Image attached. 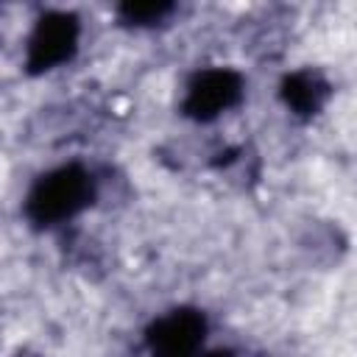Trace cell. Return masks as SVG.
<instances>
[{"label":"cell","instance_id":"6da1fadb","mask_svg":"<svg viewBox=\"0 0 357 357\" xmlns=\"http://www.w3.org/2000/svg\"><path fill=\"white\" fill-rule=\"evenodd\" d=\"M95 198V178L84 165H61L39 176L25 198V215L33 226L50 229L78 212H84Z\"/></svg>","mask_w":357,"mask_h":357},{"label":"cell","instance_id":"7a4b0ae2","mask_svg":"<svg viewBox=\"0 0 357 357\" xmlns=\"http://www.w3.org/2000/svg\"><path fill=\"white\" fill-rule=\"evenodd\" d=\"M78 39H81V25L75 14L45 11L28 36V47H25L28 73L39 75L67 64L78 50Z\"/></svg>","mask_w":357,"mask_h":357},{"label":"cell","instance_id":"3957f363","mask_svg":"<svg viewBox=\"0 0 357 357\" xmlns=\"http://www.w3.org/2000/svg\"><path fill=\"white\" fill-rule=\"evenodd\" d=\"M243 98V75L229 67H209L192 75L187 84L181 109L192 120H215L231 106H237Z\"/></svg>","mask_w":357,"mask_h":357},{"label":"cell","instance_id":"277c9868","mask_svg":"<svg viewBox=\"0 0 357 357\" xmlns=\"http://www.w3.org/2000/svg\"><path fill=\"white\" fill-rule=\"evenodd\" d=\"M206 337V318L198 310L178 307L156 318L145 335L148 357H198Z\"/></svg>","mask_w":357,"mask_h":357},{"label":"cell","instance_id":"5b68a950","mask_svg":"<svg viewBox=\"0 0 357 357\" xmlns=\"http://www.w3.org/2000/svg\"><path fill=\"white\" fill-rule=\"evenodd\" d=\"M329 92L332 86L318 70H296L282 81V89H279L284 106L298 117L318 114L329 100Z\"/></svg>","mask_w":357,"mask_h":357},{"label":"cell","instance_id":"8992f818","mask_svg":"<svg viewBox=\"0 0 357 357\" xmlns=\"http://www.w3.org/2000/svg\"><path fill=\"white\" fill-rule=\"evenodd\" d=\"M173 11V6L170 3H162V0H151V3H123L120 8H117V14H120V20L126 22V25H137V28H142V25H156V22H162L167 14Z\"/></svg>","mask_w":357,"mask_h":357},{"label":"cell","instance_id":"52a82bcc","mask_svg":"<svg viewBox=\"0 0 357 357\" xmlns=\"http://www.w3.org/2000/svg\"><path fill=\"white\" fill-rule=\"evenodd\" d=\"M204 357H234V354H231V351H223V349H220V351H209V354H204Z\"/></svg>","mask_w":357,"mask_h":357}]
</instances>
